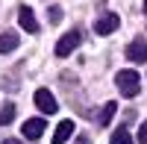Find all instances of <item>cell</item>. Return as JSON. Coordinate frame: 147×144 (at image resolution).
<instances>
[{"instance_id": "obj_7", "label": "cell", "mask_w": 147, "mask_h": 144, "mask_svg": "<svg viewBox=\"0 0 147 144\" xmlns=\"http://www.w3.org/2000/svg\"><path fill=\"white\" fill-rule=\"evenodd\" d=\"M118 24H121V18L115 15V12H109V15H103L100 21L94 24V30H97V35H109V32L118 30Z\"/></svg>"}, {"instance_id": "obj_17", "label": "cell", "mask_w": 147, "mask_h": 144, "mask_svg": "<svg viewBox=\"0 0 147 144\" xmlns=\"http://www.w3.org/2000/svg\"><path fill=\"white\" fill-rule=\"evenodd\" d=\"M144 9H147V0H144Z\"/></svg>"}, {"instance_id": "obj_14", "label": "cell", "mask_w": 147, "mask_h": 144, "mask_svg": "<svg viewBox=\"0 0 147 144\" xmlns=\"http://www.w3.org/2000/svg\"><path fill=\"white\" fill-rule=\"evenodd\" d=\"M138 141H141V144H147V121H144V124H141V129H138Z\"/></svg>"}, {"instance_id": "obj_16", "label": "cell", "mask_w": 147, "mask_h": 144, "mask_svg": "<svg viewBox=\"0 0 147 144\" xmlns=\"http://www.w3.org/2000/svg\"><path fill=\"white\" fill-rule=\"evenodd\" d=\"M3 144H21V141H18V138H6Z\"/></svg>"}, {"instance_id": "obj_10", "label": "cell", "mask_w": 147, "mask_h": 144, "mask_svg": "<svg viewBox=\"0 0 147 144\" xmlns=\"http://www.w3.org/2000/svg\"><path fill=\"white\" fill-rule=\"evenodd\" d=\"M109 144H132V135H129V127H118L112 138H109Z\"/></svg>"}, {"instance_id": "obj_4", "label": "cell", "mask_w": 147, "mask_h": 144, "mask_svg": "<svg viewBox=\"0 0 147 144\" xmlns=\"http://www.w3.org/2000/svg\"><path fill=\"white\" fill-rule=\"evenodd\" d=\"M35 106H38V109H41L44 115H53V112L59 109L56 97H53V94L47 91V88H38V91H35Z\"/></svg>"}, {"instance_id": "obj_11", "label": "cell", "mask_w": 147, "mask_h": 144, "mask_svg": "<svg viewBox=\"0 0 147 144\" xmlns=\"http://www.w3.org/2000/svg\"><path fill=\"white\" fill-rule=\"evenodd\" d=\"M115 112H118V103H115V100H109L103 109H100V124H109V121L115 118Z\"/></svg>"}, {"instance_id": "obj_15", "label": "cell", "mask_w": 147, "mask_h": 144, "mask_svg": "<svg viewBox=\"0 0 147 144\" xmlns=\"http://www.w3.org/2000/svg\"><path fill=\"white\" fill-rule=\"evenodd\" d=\"M77 144H91V138H88V135H80V138H77Z\"/></svg>"}, {"instance_id": "obj_8", "label": "cell", "mask_w": 147, "mask_h": 144, "mask_svg": "<svg viewBox=\"0 0 147 144\" xmlns=\"http://www.w3.org/2000/svg\"><path fill=\"white\" fill-rule=\"evenodd\" d=\"M71 133H74V121H59L56 133H53V144H65L71 138Z\"/></svg>"}, {"instance_id": "obj_6", "label": "cell", "mask_w": 147, "mask_h": 144, "mask_svg": "<svg viewBox=\"0 0 147 144\" xmlns=\"http://www.w3.org/2000/svg\"><path fill=\"white\" fill-rule=\"evenodd\" d=\"M44 118H30L27 124H24V135H27L30 141H38L41 135H44Z\"/></svg>"}, {"instance_id": "obj_3", "label": "cell", "mask_w": 147, "mask_h": 144, "mask_svg": "<svg viewBox=\"0 0 147 144\" xmlns=\"http://www.w3.org/2000/svg\"><path fill=\"white\" fill-rule=\"evenodd\" d=\"M127 59H129V62H136V65H144V62H147V41H144V38L129 41V47H127Z\"/></svg>"}, {"instance_id": "obj_5", "label": "cell", "mask_w": 147, "mask_h": 144, "mask_svg": "<svg viewBox=\"0 0 147 144\" xmlns=\"http://www.w3.org/2000/svg\"><path fill=\"white\" fill-rule=\"evenodd\" d=\"M18 21H21V27L27 30V32H32V35L38 32V21H35V12L30 6H21L18 9Z\"/></svg>"}, {"instance_id": "obj_13", "label": "cell", "mask_w": 147, "mask_h": 144, "mask_svg": "<svg viewBox=\"0 0 147 144\" xmlns=\"http://www.w3.org/2000/svg\"><path fill=\"white\" fill-rule=\"evenodd\" d=\"M47 15H50V24H59V21H62V9H59V6H50Z\"/></svg>"}, {"instance_id": "obj_9", "label": "cell", "mask_w": 147, "mask_h": 144, "mask_svg": "<svg viewBox=\"0 0 147 144\" xmlns=\"http://www.w3.org/2000/svg\"><path fill=\"white\" fill-rule=\"evenodd\" d=\"M18 47V35L15 32H3L0 35V53H12Z\"/></svg>"}, {"instance_id": "obj_12", "label": "cell", "mask_w": 147, "mask_h": 144, "mask_svg": "<svg viewBox=\"0 0 147 144\" xmlns=\"http://www.w3.org/2000/svg\"><path fill=\"white\" fill-rule=\"evenodd\" d=\"M12 118H15V103H6L0 109V124H12Z\"/></svg>"}, {"instance_id": "obj_1", "label": "cell", "mask_w": 147, "mask_h": 144, "mask_svg": "<svg viewBox=\"0 0 147 144\" xmlns=\"http://www.w3.org/2000/svg\"><path fill=\"white\" fill-rule=\"evenodd\" d=\"M115 82H118V91L124 94V97H136V94L141 91V77H138L132 68H127V71H118Z\"/></svg>"}, {"instance_id": "obj_2", "label": "cell", "mask_w": 147, "mask_h": 144, "mask_svg": "<svg viewBox=\"0 0 147 144\" xmlns=\"http://www.w3.org/2000/svg\"><path fill=\"white\" fill-rule=\"evenodd\" d=\"M80 41H82V32H80V30H71V32H65L62 38L56 41V56H71V53L80 47Z\"/></svg>"}]
</instances>
